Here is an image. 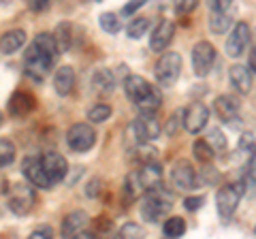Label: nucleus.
Listing matches in <instances>:
<instances>
[{
	"label": "nucleus",
	"mask_w": 256,
	"mask_h": 239,
	"mask_svg": "<svg viewBox=\"0 0 256 239\" xmlns=\"http://www.w3.org/2000/svg\"><path fill=\"white\" fill-rule=\"evenodd\" d=\"M173 210V192L169 188H164V184H160L156 188L146 190L141 203V218L150 222V224H158L162 222Z\"/></svg>",
	"instance_id": "1"
},
{
	"label": "nucleus",
	"mask_w": 256,
	"mask_h": 239,
	"mask_svg": "<svg viewBox=\"0 0 256 239\" xmlns=\"http://www.w3.org/2000/svg\"><path fill=\"white\" fill-rule=\"evenodd\" d=\"M56 58H58V56L45 54L38 50L34 43H30L26 54H24V73H26V77L32 79V82L41 84L56 66Z\"/></svg>",
	"instance_id": "2"
},
{
	"label": "nucleus",
	"mask_w": 256,
	"mask_h": 239,
	"mask_svg": "<svg viewBox=\"0 0 256 239\" xmlns=\"http://www.w3.org/2000/svg\"><path fill=\"white\" fill-rule=\"evenodd\" d=\"M36 203L34 186L26 182V184H13L6 196V207L15 214V216H26L32 212V207Z\"/></svg>",
	"instance_id": "3"
},
{
	"label": "nucleus",
	"mask_w": 256,
	"mask_h": 239,
	"mask_svg": "<svg viewBox=\"0 0 256 239\" xmlns=\"http://www.w3.org/2000/svg\"><path fill=\"white\" fill-rule=\"evenodd\" d=\"M244 186L242 184H224L216 192V210L222 220H230L233 214L237 212V205L242 201Z\"/></svg>",
	"instance_id": "4"
},
{
	"label": "nucleus",
	"mask_w": 256,
	"mask_h": 239,
	"mask_svg": "<svg viewBox=\"0 0 256 239\" xmlns=\"http://www.w3.org/2000/svg\"><path fill=\"white\" fill-rule=\"evenodd\" d=\"M154 73H156V82L160 86H164V88L173 86L182 75V56L175 54V52L162 54L160 56V60L156 62Z\"/></svg>",
	"instance_id": "5"
},
{
	"label": "nucleus",
	"mask_w": 256,
	"mask_h": 239,
	"mask_svg": "<svg viewBox=\"0 0 256 239\" xmlns=\"http://www.w3.org/2000/svg\"><path fill=\"white\" fill-rule=\"evenodd\" d=\"M192 70H194L196 77H207L212 73V68L216 64V58H218V52L210 41H198L192 47Z\"/></svg>",
	"instance_id": "6"
},
{
	"label": "nucleus",
	"mask_w": 256,
	"mask_h": 239,
	"mask_svg": "<svg viewBox=\"0 0 256 239\" xmlns=\"http://www.w3.org/2000/svg\"><path fill=\"white\" fill-rule=\"evenodd\" d=\"M94 143H96V132H94L92 126L86 124V122L73 124L66 132V146L77 154L90 152V150L94 148Z\"/></svg>",
	"instance_id": "7"
},
{
	"label": "nucleus",
	"mask_w": 256,
	"mask_h": 239,
	"mask_svg": "<svg viewBox=\"0 0 256 239\" xmlns=\"http://www.w3.org/2000/svg\"><path fill=\"white\" fill-rule=\"evenodd\" d=\"M250 38H252V30L246 22H237L233 28H230V34L226 38V56L228 58H242L246 54L248 45H250Z\"/></svg>",
	"instance_id": "8"
},
{
	"label": "nucleus",
	"mask_w": 256,
	"mask_h": 239,
	"mask_svg": "<svg viewBox=\"0 0 256 239\" xmlns=\"http://www.w3.org/2000/svg\"><path fill=\"white\" fill-rule=\"evenodd\" d=\"M171 184L175 190H182V192H188V190L196 188V171L192 166L190 160H175L171 166Z\"/></svg>",
	"instance_id": "9"
},
{
	"label": "nucleus",
	"mask_w": 256,
	"mask_h": 239,
	"mask_svg": "<svg viewBox=\"0 0 256 239\" xmlns=\"http://www.w3.org/2000/svg\"><path fill=\"white\" fill-rule=\"evenodd\" d=\"M130 132L137 143H150L160 137V132H162V126L160 122L154 118V116H139L137 120H132L130 124Z\"/></svg>",
	"instance_id": "10"
},
{
	"label": "nucleus",
	"mask_w": 256,
	"mask_h": 239,
	"mask_svg": "<svg viewBox=\"0 0 256 239\" xmlns=\"http://www.w3.org/2000/svg\"><path fill=\"white\" fill-rule=\"evenodd\" d=\"M22 173L24 178H26V182H30L34 188H43V190H50L54 184L50 180V175L45 173V166H43V160L36 156H28L24 158L22 162Z\"/></svg>",
	"instance_id": "11"
},
{
	"label": "nucleus",
	"mask_w": 256,
	"mask_h": 239,
	"mask_svg": "<svg viewBox=\"0 0 256 239\" xmlns=\"http://www.w3.org/2000/svg\"><path fill=\"white\" fill-rule=\"evenodd\" d=\"M210 122V109L201 100H194L184 109V128L190 134H198Z\"/></svg>",
	"instance_id": "12"
},
{
	"label": "nucleus",
	"mask_w": 256,
	"mask_h": 239,
	"mask_svg": "<svg viewBox=\"0 0 256 239\" xmlns=\"http://www.w3.org/2000/svg\"><path fill=\"white\" fill-rule=\"evenodd\" d=\"M239 111H242V102L233 94H220V96L214 98V114L220 122L230 124L233 120H237Z\"/></svg>",
	"instance_id": "13"
},
{
	"label": "nucleus",
	"mask_w": 256,
	"mask_h": 239,
	"mask_svg": "<svg viewBox=\"0 0 256 239\" xmlns=\"http://www.w3.org/2000/svg\"><path fill=\"white\" fill-rule=\"evenodd\" d=\"M41 160H43V166H45V173L50 175L52 184H60V182L66 180V175H68V162H66V158H64L62 154H58V152H47V154L41 156Z\"/></svg>",
	"instance_id": "14"
},
{
	"label": "nucleus",
	"mask_w": 256,
	"mask_h": 239,
	"mask_svg": "<svg viewBox=\"0 0 256 239\" xmlns=\"http://www.w3.org/2000/svg\"><path fill=\"white\" fill-rule=\"evenodd\" d=\"M173 36H175V24L171 20H162L150 34V50L162 54V50L171 45Z\"/></svg>",
	"instance_id": "15"
},
{
	"label": "nucleus",
	"mask_w": 256,
	"mask_h": 239,
	"mask_svg": "<svg viewBox=\"0 0 256 239\" xmlns=\"http://www.w3.org/2000/svg\"><path fill=\"white\" fill-rule=\"evenodd\" d=\"M36 107V98L32 96L30 92H24V90H18L11 94L9 98V116L13 118H26L28 114H32Z\"/></svg>",
	"instance_id": "16"
},
{
	"label": "nucleus",
	"mask_w": 256,
	"mask_h": 239,
	"mask_svg": "<svg viewBox=\"0 0 256 239\" xmlns=\"http://www.w3.org/2000/svg\"><path fill=\"white\" fill-rule=\"evenodd\" d=\"M152 88H154V86H152L148 79L141 77V75H128L124 79V92H126L128 100H132L134 105L148 96V94L152 92Z\"/></svg>",
	"instance_id": "17"
},
{
	"label": "nucleus",
	"mask_w": 256,
	"mask_h": 239,
	"mask_svg": "<svg viewBox=\"0 0 256 239\" xmlns=\"http://www.w3.org/2000/svg\"><path fill=\"white\" fill-rule=\"evenodd\" d=\"M228 82L237 94H250L252 90V68L246 64H233L228 70Z\"/></svg>",
	"instance_id": "18"
},
{
	"label": "nucleus",
	"mask_w": 256,
	"mask_h": 239,
	"mask_svg": "<svg viewBox=\"0 0 256 239\" xmlns=\"http://www.w3.org/2000/svg\"><path fill=\"white\" fill-rule=\"evenodd\" d=\"M88 220H90V216H88L86 212H82V210L70 212L68 216H64V220H62V228H60L62 237H66V239L77 237L88 226Z\"/></svg>",
	"instance_id": "19"
},
{
	"label": "nucleus",
	"mask_w": 256,
	"mask_h": 239,
	"mask_svg": "<svg viewBox=\"0 0 256 239\" xmlns=\"http://www.w3.org/2000/svg\"><path fill=\"white\" fill-rule=\"evenodd\" d=\"M137 175H139V182H141L143 190H150V188H156V186L162 184V166L158 164V160L141 164Z\"/></svg>",
	"instance_id": "20"
},
{
	"label": "nucleus",
	"mask_w": 256,
	"mask_h": 239,
	"mask_svg": "<svg viewBox=\"0 0 256 239\" xmlns=\"http://www.w3.org/2000/svg\"><path fill=\"white\" fill-rule=\"evenodd\" d=\"M54 88H56V92L60 94V96H68L70 92H73V88H75V70L73 66H60L58 70H56V75H54Z\"/></svg>",
	"instance_id": "21"
},
{
	"label": "nucleus",
	"mask_w": 256,
	"mask_h": 239,
	"mask_svg": "<svg viewBox=\"0 0 256 239\" xmlns=\"http://www.w3.org/2000/svg\"><path fill=\"white\" fill-rule=\"evenodd\" d=\"M233 26V13L230 9H210V30L214 34H224Z\"/></svg>",
	"instance_id": "22"
},
{
	"label": "nucleus",
	"mask_w": 256,
	"mask_h": 239,
	"mask_svg": "<svg viewBox=\"0 0 256 239\" xmlns=\"http://www.w3.org/2000/svg\"><path fill=\"white\" fill-rule=\"evenodd\" d=\"M24 45H26V32L20 28L9 30V32H4L2 38H0V52L6 54V56L20 52Z\"/></svg>",
	"instance_id": "23"
},
{
	"label": "nucleus",
	"mask_w": 256,
	"mask_h": 239,
	"mask_svg": "<svg viewBox=\"0 0 256 239\" xmlns=\"http://www.w3.org/2000/svg\"><path fill=\"white\" fill-rule=\"evenodd\" d=\"M92 88L100 94V96H107V94H111L116 90V77H114V73H111L109 68H98L92 75Z\"/></svg>",
	"instance_id": "24"
},
{
	"label": "nucleus",
	"mask_w": 256,
	"mask_h": 239,
	"mask_svg": "<svg viewBox=\"0 0 256 239\" xmlns=\"http://www.w3.org/2000/svg\"><path fill=\"white\" fill-rule=\"evenodd\" d=\"M54 38H56V45H58V52L66 54L70 50V45H73V24L60 22L54 30Z\"/></svg>",
	"instance_id": "25"
},
{
	"label": "nucleus",
	"mask_w": 256,
	"mask_h": 239,
	"mask_svg": "<svg viewBox=\"0 0 256 239\" xmlns=\"http://www.w3.org/2000/svg\"><path fill=\"white\" fill-rule=\"evenodd\" d=\"M160 107H162V94H160L158 88H152V92L148 94V96L141 102H137L139 114H143V116H156V111Z\"/></svg>",
	"instance_id": "26"
},
{
	"label": "nucleus",
	"mask_w": 256,
	"mask_h": 239,
	"mask_svg": "<svg viewBox=\"0 0 256 239\" xmlns=\"http://www.w3.org/2000/svg\"><path fill=\"white\" fill-rule=\"evenodd\" d=\"M192 154L201 164H210L216 158V150L207 143V139H196L194 146H192Z\"/></svg>",
	"instance_id": "27"
},
{
	"label": "nucleus",
	"mask_w": 256,
	"mask_h": 239,
	"mask_svg": "<svg viewBox=\"0 0 256 239\" xmlns=\"http://www.w3.org/2000/svg\"><path fill=\"white\" fill-rule=\"evenodd\" d=\"M186 233V220L180 218V216H171L164 220L162 224V235L166 239H175V237H182Z\"/></svg>",
	"instance_id": "28"
},
{
	"label": "nucleus",
	"mask_w": 256,
	"mask_h": 239,
	"mask_svg": "<svg viewBox=\"0 0 256 239\" xmlns=\"http://www.w3.org/2000/svg\"><path fill=\"white\" fill-rule=\"evenodd\" d=\"M141 192H146V190H143L141 182H139V175L137 173L126 175V180H124V196H126L128 205H130V201H137V198L141 196Z\"/></svg>",
	"instance_id": "29"
},
{
	"label": "nucleus",
	"mask_w": 256,
	"mask_h": 239,
	"mask_svg": "<svg viewBox=\"0 0 256 239\" xmlns=\"http://www.w3.org/2000/svg\"><path fill=\"white\" fill-rule=\"evenodd\" d=\"M150 26H152L150 18H134L126 26V34H128V38H134V41H137V38L146 36V32H150Z\"/></svg>",
	"instance_id": "30"
},
{
	"label": "nucleus",
	"mask_w": 256,
	"mask_h": 239,
	"mask_svg": "<svg viewBox=\"0 0 256 239\" xmlns=\"http://www.w3.org/2000/svg\"><path fill=\"white\" fill-rule=\"evenodd\" d=\"M132 156H134V160H139L141 164H146V162H156L158 160V150L154 146H150V143H137V148L132 150Z\"/></svg>",
	"instance_id": "31"
},
{
	"label": "nucleus",
	"mask_w": 256,
	"mask_h": 239,
	"mask_svg": "<svg viewBox=\"0 0 256 239\" xmlns=\"http://www.w3.org/2000/svg\"><path fill=\"white\" fill-rule=\"evenodd\" d=\"M15 154H18V148L11 139H0V169L4 166H11L15 160Z\"/></svg>",
	"instance_id": "32"
},
{
	"label": "nucleus",
	"mask_w": 256,
	"mask_h": 239,
	"mask_svg": "<svg viewBox=\"0 0 256 239\" xmlns=\"http://www.w3.org/2000/svg\"><path fill=\"white\" fill-rule=\"evenodd\" d=\"M98 24H100V28L105 30L107 34H116V32H120V28H122V22H120V15H118V13H111V11L100 13Z\"/></svg>",
	"instance_id": "33"
},
{
	"label": "nucleus",
	"mask_w": 256,
	"mask_h": 239,
	"mask_svg": "<svg viewBox=\"0 0 256 239\" xmlns=\"http://www.w3.org/2000/svg\"><path fill=\"white\" fill-rule=\"evenodd\" d=\"M180 128H184V109L173 111V114L169 116V120L164 122V126H162V130L169 134V137H175V134L180 132Z\"/></svg>",
	"instance_id": "34"
},
{
	"label": "nucleus",
	"mask_w": 256,
	"mask_h": 239,
	"mask_svg": "<svg viewBox=\"0 0 256 239\" xmlns=\"http://www.w3.org/2000/svg\"><path fill=\"white\" fill-rule=\"evenodd\" d=\"M111 118V107L109 105H94L92 109H88V120L92 124H102Z\"/></svg>",
	"instance_id": "35"
},
{
	"label": "nucleus",
	"mask_w": 256,
	"mask_h": 239,
	"mask_svg": "<svg viewBox=\"0 0 256 239\" xmlns=\"http://www.w3.org/2000/svg\"><path fill=\"white\" fill-rule=\"evenodd\" d=\"M207 143L216 150V154L226 150V137H224V132L220 128H212L210 132H207Z\"/></svg>",
	"instance_id": "36"
},
{
	"label": "nucleus",
	"mask_w": 256,
	"mask_h": 239,
	"mask_svg": "<svg viewBox=\"0 0 256 239\" xmlns=\"http://www.w3.org/2000/svg\"><path fill=\"white\" fill-rule=\"evenodd\" d=\"M146 235V230H143V226H139V224H134V222H126V224L118 230V237L120 239H137V237H143Z\"/></svg>",
	"instance_id": "37"
},
{
	"label": "nucleus",
	"mask_w": 256,
	"mask_h": 239,
	"mask_svg": "<svg viewBox=\"0 0 256 239\" xmlns=\"http://www.w3.org/2000/svg\"><path fill=\"white\" fill-rule=\"evenodd\" d=\"M239 150H242V152H250V154L256 150V139H254L252 132H244L242 134V139H239Z\"/></svg>",
	"instance_id": "38"
},
{
	"label": "nucleus",
	"mask_w": 256,
	"mask_h": 239,
	"mask_svg": "<svg viewBox=\"0 0 256 239\" xmlns=\"http://www.w3.org/2000/svg\"><path fill=\"white\" fill-rule=\"evenodd\" d=\"M30 239H54V228L50 224H41L30 233Z\"/></svg>",
	"instance_id": "39"
},
{
	"label": "nucleus",
	"mask_w": 256,
	"mask_h": 239,
	"mask_svg": "<svg viewBox=\"0 0 256 239\" xmlns=\"http://www.w3.org/2000/svg\"><path fill=\"white\" fill-rule=\"evenodd\" d=\"M203 203H205V196L203 194H198V196H186V198H184V207H186L188 212L201 210Z\"/></svg>",
	"instance_id": "40"
},
{
	"label": "nucleus",
	"mask_w": 256,
	"mask_h": 239,
	"mask_svg": "<svg viewBox=\"0 0 256 239\" xmlns=\"http://www.w3.org/2000/svg\"><path fill=\"white\" fill-rule=\"evenodd\" d=\"M198 4H201V0H178V13L188 15L192 11H196Z\"/></svg>",
	"instance_id": "41"
},
{
	"label": "nucleus",
	"mask_w": 256,
	"mask_h": 239,
	"mask_svg": "<svg viewBox=\"0 0 256 239\" xmlns=\"http://www.w3.org/2000/svg\"><path fill=\"white\" fill-rule=\"evenodd\" d=\"M146 2H148V0H128V2L122 6V15H124V18H128V15H134Z\"/></svg>",
	"instance_id": "42"
},
{
	"label": "nucleus",
	"mask_w": 256,
	"mask_h": 239,
	"mask_svg": "<svg viewBox=\"0 0 256 239\" xmlns=\"http://www.w3.org/2000/svg\"><path fill=\"white\" fill-rule=\"evenodd\" d=\"M233 6V0H210V9H230Z\"/></svg>",
	"instance_id": "43"
},
{
	"label": "nucleus",
	"mask_w": 256,
	"mask_h": 239,
	"mask_svg": "<svg viewBox=\"0 0 256 239\" xmlns=\"http://www.w3.org/2000/svg\"><path fill=\"white\" fill-rule=\"evenodd\" d=\"M248 180H250L252 184H256V150L252 152V160L248 164Z\"/></svg>",
	"instance_id": "44"
},
{
	"label": "nucleus",
	"mask_w": 256,
	"mask_h": 239,
	"mask_svg": "<svg viewBox=\"0 0 256 239\" xmlns=\"http://www.w3.org/2000/svg\"><path fill=\"white\" fill-rule=\"evenodd\" d=\"M100 192V180H92L88 184V196H98Z\"/></svg>",
	"instance_id": "45"
},
{
	"label": "nucleus",
	"mask_w": 256,
	"mask_h": 239,
	"mask_svg": "<svg viewBox=\"0 0 256 239\" xmlns=\"http://www.w3.org/2000/svg\"><path fill=\"white\" fill-rule=\"evenodd\" d=\"M28 2H30V6H32L34 11H43V9H47V6H50L52 0H28Z\"/></svg>",
	"instance_id": "46"
},
{
	"label": "nucleus",
	"mask_w": 256,
	"mask_h": 239,
	"mask_svg": "<svg viewBox=\"0 0 256 239\" xmlns=\"http://www.w3.org/2000/svg\"><path fill=\"white\" fill-rule=\"evenodd\" d=\"M250 68H252V73H256V45H254V50L250 52Z\"/></svg>",
	"instance_id": "47"
},
{
	"label": "nucleus",
	"mask_w": 256,
	"mask_h": 239,
	"mask_svg": "<svg viewBox=\"0 0 256 239\" xmlns=\"http://www.w3.org/2000/svg\"><path fill=\"white\" fill-rule=\"evenodd\" d=\"M2 122H4V118H2V111H0V126H2Z\"/></svg>",
	"instance_id": "48"
},
{
	"label": "nucleus",
	"mask_w": 256,
	"mask_h": 239,
	"mask_svg": "<svg viewBox=\"0 0 256 239\" xmlns=\"http://www.w3.org/2000/svg\"><path fill=\"white\" fill-rule=\"evenodd\" d=\"M11 2V0H0V4H9Z\"/></svg>",
	"instance_id": "49"
},
{
	"label": "nucleus",
	"mask_w": 256,
	"mask_h": 239,
	"mask_svg": "<svg viewBox=\"0 0 256 239\" xmlns=\"http://www.w3.org/2000/svg\"><path fill=\"white\" fill-rule=\"evenodd\" d=\"M94 2H102V0H94Z\"/></svg>",
	"instance_id": "50"
},
{
	"label": "nucleus",
	"mask_w": 256,
	"mask_h": 239,
	"mask_svg": "<svg viewBox=\"0 0 256 239\" xmlns=\"http://www.w3.org/2000/svg\"><path fill=\"white\" fill-rule=\"evenodd\" d=\"M254 233H256V228H254Z\"/></svg>",
	"instance_id": "51"
}]
</instances>
